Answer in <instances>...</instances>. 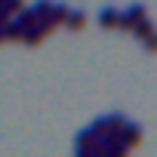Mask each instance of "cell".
Masks as SVG:
<instances>
[{
  "label": "cell",
  "mask_w": 157,
  "mask_h": 157,
  "mask_svg": "<svg viewBox=\"0 0 157 157\" xmlns=\"http://www.w3.org/2000/svg\"><path fill=\"white\" fill-rule=\"evenodd\" d=\"M117 22H120L117 13H102V25H117Z\"/></svg>",
  "instance_id": "cell-1"
},
{
  "label": "cell",
  "mask_w": 157,
  "mask_h": 157,
  "mask_svg": "<svg viewBox=\"0 0 157 157\" xmlns=\"http://www.w3.org/2000/svg\"><path fill=\"white\" fill-rule=\"evenodd\" d=\"M68 22H71V25H74V28H80V25H83V16H80V13H74V16H71V19H68Z\"/></svg>",
  "instance_id": "cell-2"
}]
</instances>
